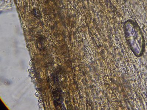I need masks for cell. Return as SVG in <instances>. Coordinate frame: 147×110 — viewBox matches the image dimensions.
Returning a JSON list of instances; mask_svg holds the SVG:
<instances>
[{
    "label": "cell",
    "mask_w": 147,
    "mask_h": 110,
    "mask_svg": "<svg viewBox=\"0 0 147 110\" xmlns=\"http://www.w3.org/2000/svg\"><path fill=\"white\" fill-rule=\"evenodd\" d=\"M137 30L134 27L127 28L126 36L131 50L136 56H140L144 53L145 44L140 32Z\"/></svg>",
    "instance_id": "1"
}]
</instances>
